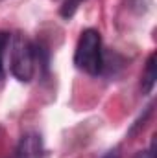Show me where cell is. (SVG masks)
<instances>
[{
	"mask_svg": "<svg viewBox=\"0 0 157 158\" xmlns=\"http://www.w3.org/2000/svg\"><path fill=\"white\" fill-rule=\"evenodd\" d=\"M15 158H43V138L39 132L30 131L20 138Z\"/></svg>",
	"mask_w": 157,
	"mask_h": 158,
	"instance_id": "3957f363",
	"label": "cell"
},
{
	"mask_svg": "<svg viewBox=\"0 0 157 158\" xmlns=\"http://www.w3.org/2000/svg\"><path fill=\"white\" fill-rule=\"evenodd\" d=\"M81 2H83V0H65V4L61 6V17H63V19H70V17L76 13V9L79 7Z\"/></svg>",
	"mask_w": 157,
	"mask_h": 158,
	"instance_id": "8992f818",
	"label": "cell"
},
{
	"mask_svg": "<svg viewBox=\"0 0 157 158\" xmlns=\"http://www.w3.org/2000/svg\"><path fill=\"white\" fill-rule=\"evenodd\" d=\"M135 158H155V155H154V143H152L150 149H146V151H139V153L135 155Z\"/></svg>",
	"mask_w": 157,
	"mask_h": 158,
	"instance_id": "52a82bcc",
	"label": "cell"
},
{
	"mask_svg": "<svg viewBox=\"0 0 157 158\" xmlns=\"http://www.w3.org/2000/svg\"><path fill=\"white\" fill-rule=\"evenodd\" d=\"M9 70L13 77L20 83H30L35 74V46L26 39L22 33H17L9 39Z\"/></svg>",
	"mask_w": 157,
	"mask_h": 158,
	"instance_id": "7a4b0ae2",
	"label": "cell"
},
{
	"mask_svg": "<svg viewBox=\"0 0 157 158\" xmlns=\"http://www.w3.org/2000/svg\"><path fill=\"white\" fill-rule=\"evenodd\" d=\"M155 79H157V70H155V53H152L146 61V68L142 74V92L150 94L155 86Z\"/></svg>",
	"mask_w": 157,
	"mask_h": 158,
	"instance_id": "277c9868",
	"label": "cell"
},
{
	"mask_svg": "<svg viewBox=\"0 0 157 158\" xmlns=\"http://www.w3.org/2000/svg\"><path fill=\"white\" fill-rule=\"evenodd\" d=\"M102 158H120V149H118V147H115V149L107 151V153H105Z\"/></svg>",
	"mask_w": 157,
	"mask_h": 158,
	"instance_id": "ba28073f",
	"label": "cell"
},
{
	"mask_svg": "<svg viewBox=\"0 0 157 158\" xmlns=\"http://www.w3.org/2000/svg\"><path fill=\"white\" fill-rule=\"evenodd\" d=\"M74 64L89 76H98L104 68V52H102V37L98 30L81 31L74 52Z\"/></svg>",
	"mask_w": 157,
	"mask_h": 158,
	"instance_id": "6da1fadb",
	"label": "cell"
},
{
	"mask_svg": "<svg viewBox=\"0 0 157 158\" xmlns=\"http://www.w3.org/2000/svg\"><path fill=\"white\" fill-rule=\"evenodd\" d=\"M9 33L0 30V81L6 76V55H7V46H9Z\"/></svg>",
	"mask_w": 157,
	"mask_h": 158,
	"instance_id": "5b68a950",
	"label": "cell"
}]
</instances>
